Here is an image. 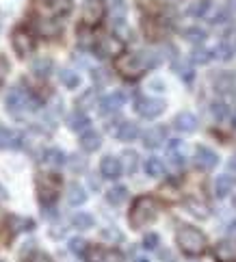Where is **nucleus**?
<instances>
[{
    "instance_id": "f257e3e1",
    "label": "nucleus",
    "mask_w": 236,
    "mask_h": 262,
    "mask_svg": "<svg viewBox=\"0 0 236 262\" xmlns=\"http://www.w3.org/2000/svg\"><path fill=\"white\" fill-rule=\"evenodd\" d=\"M158 217V204L154 198L149 195H141V198L135 200L130 208V214H128V221H130V228L132 230H141L149 226L154 219Z\"/></svg>"
},
{
    "instance_id": "f03ea898",
    "label": "nucleus",
    "mask_w": 236,
    "mask_h": 262,
    "mask_svg": "<svg viewBox=\"0 0 236 262\" xmlns=\"http://www.w3.org/2000/svg\"><path fill=\"white\" fill-rule=\"evenodd\" d=\"M176 243L186 256H202L206 251V236L193 226H180L176 232Z\"/></svg>"
},
{
    "instance_id": "7ed1b4c3",
    "label": "nucleus",
    "mask_w": 236,
    "mask_h": 262,
    "mask_svg": "<svg viewBox=\"0 0 236 262\" xmlns=\"http://www.w3.org/2000/svg\"><path fill=\"white\" fill-rule=\"evenodd\" d=\"M5 104H7V111L13 117H24L26 113H33V111L39 108V102H37L26 89H20V87H13L7 93Z\"/></svg>"
},
{
    "instance_id": "20e7f679",
    "label": "nucleus",
    "mask_w": 236,
    "mask_h": 262,
    "mask_svg": "<svg viewBox=\"0 0 236 262\" xmlns=\"http://www.w3.org/2000/svg\"><path fill=\"white\" fill-rule=\"evenodd\" d=\"M37 186V198L44 206H50L56 202L59 198V191H61V178L54 176V173H39L35 180Z\"/></svg>"
},
{
    "instance_id": "39448f33",
    "label": "nucleus",
    "mask_w": 236,
    "mask_h": 262,
    "mask_svg": "<svg viewBox=\"0 0 236 262\" xmlns=\"http://www.w3.org/2000/svg\"><path fill=\"white\" fill-rule=\"evenodd\" d=\"M115 70L121 74L124 78H130L135 80L139 78L141 74L145 72V65H143V59H141V54H126L121 52L119 57H115Z\"/></svg>"
},
{
    "instance_id": "423d86ee",
    "label": "nucleus",
    "mask_w": 236,
    "mask_h": 262,
    "mask_svg": "<svg viewBox=\"0 0 236 262\" xmlns=\"http://www.w3.org/2000/svg\"><path fill=\"white\" fill-rule=\"evenodd\" d=\"M35 9L44 17L54 20V17H63L72 11V0H35Z\"/></svg>"
},
{
    "instance_id": "0eeeda50",
    "label": "nucleus",
    "mask_w": 236,
    "mask_h": 262,
    "mask_svg": "<svg viewBox=\"0 0 236 262\" xmlns=\"http://www.w3.org/2000/svg\"><path fill=\"white\" fill-rule=\"evenodd\" d=\"M11 46L17 52V57H28V54H33V50H35V37L26 29H15L11 35Z\"/></svg>"
},
{
    "instance_id": "6e6552de",
    "label": "nucleus",
    "mask_w": 236,
    "mask_h": 262,
    "mask_svg": "<svg viewBox=\"0 0 236 262\" xmlns=\"http://www.w3.org/2000/svg\"><path fill=\"white\" fill-rule=\"evenodd\" d=\"M121 52H124V39H119L117 35H106L96 43V54L100 59L119 57Z\"/></svg>"
},
{
    "instance_id": "1a4fd4ad",
    "label": "nucleus",
    "mask_w": 236,
    "mask_h": 262,
    "mask_svg": "<svg viewBox=\"0 0 236 262\" xmlns=\"http://www.w3.org/2000/svg\"><path fill=\"white\" fill-rule=\"evenodd\" d=\"M165 106H167L165 100H158V98H139L135 111H137L141 117H145V119H156L158 115L165 113Z\"/></svg>"
},
{
    "instance_id": "9d476101",
    "label": "nucleus",
    "mask_w": 236,
    "mask_h": 262,
    "mask_svg": "<svg viewBox=\"0 0 236 262\" xmlns=\"http://www.w3.org/2000/svg\"><path fill=\"white\" fill-rule=\"evenodd\" d=\"M104 13H106V7L104 3L100 0H89L84 5V11H82V20H84V26H96L104 20Z\"/></svg>"
},
{
    "instance_id": "9b49d317",
    "label": "nucleus",
    "mask_w": 236,
    "mask_h": 262,
    "mask_svg": "<svg viewBox=\"0 0 236 262\" xmlns=\"http://www.w3.org/2000/svg\"><path fill=\"white\" fill-rule=\"evenodd\" d=\"M195 165L204 171H212L214 167L219 165V154L212 152V149L206 147V145L195 147Z\"/></svg>"
},
{
    "instance_id": "f8f14e48",
    "label": "nucleus",
    "mask_w": 236,
    "mask_h": 262,
    "mask_svg": "<svg viewBox=\"0 0 236 262\" xmlns=\"http://www.w3.org/2000/svg\"><path fill=\"white\" fill-rule=\"evenodd\" d=\"M124 102H126V96L124 93H109L106 98H102L100 100V113L102 115H113V113H117V111L124 106Z\"/></svg>"
},
{
    "instance_id": "ddd939ff",
    "label": "nucleus",
    "mask_w": 236,
    "mask_h": 262,
    "mask_svg": "<svg viewBox=\"0 0 236 262\" xmlns=\"http://www.w3.org/2000/svg\"><path fill=\"white\" fill-rule=\"evenodd\" d=\"M165 139H167V130L163 126H152L143 133V145L149 149H156L160 145H165Z\"/></svg>"
},
{
    "instance_id": "4468645a",
    "label": "nucleus",
    "mask_w": 236,
    "mask_h": 262,
    "mask_svg": "<svg viewBox=\"0 0 236 262\" xmlns=\"http://www.w3.org/2000/svg\"><path fill=\"white\" fill-rule=\"evenodd\" d=\"M113 135H115L119 141H135L139 137V126L135 121H119L115 130H113Z\"/></svg>"
},
{
    "instance_id": "2eb2a0df",
    "label": "nucleus",
    "mask_w": 236,
    "mask_h": 262,
    "mask_svg": "<svg viewBox=\"0 0 236 262\" xmlns=\"http://www.w3.org/2000/svg\"><path fill=\"white\" fill-rule=\"evenodd\" d=\"M100 171L104 178H109V180H117V178L121 176V163L119 158L115 156H104L100 163Z\"/></svg>"
},
{
    "instance_id": "dca6fc26",
    "label": "nucleus",
    "mask_w": 236,
    "mask_h": 262,
    "mask_svg": "<svg viewBox=\"0 0 236 262\" xmlns=\"http://www.w3.org/2000/svg\"><path fill=\"white\" fill-rule=\"evenodd\" d=\"M143 31L147 35V39H160L167 33V22L158 20V17H147L143 22Z\"/></svg>"
},
{
    "instance_id": "f3484780",
    "label": "nucleus",
    "mask_w": 236,
    "mask_h": 262,
    "mask_svg": "<svg viewBox=\"0 0 236 262\" xmlns=\"http://www.w3.org/2000/svg\"><path fill=\"white\" fill-rule=\"evenodd\" d=\"M197 117L193 113H188V111H182V113H178L176 119H174V126L176 130H180V133H195L197 130Z\"/></svg>"
},
{
    "instance_id": "a211bd4d",
    "label": "nucleus",
    "mask_w": 236,
    "mask_h": 262,
    "mask_svg": "<svg viewBox=\"0 0 236 262\" xmlns=\"http://www.w3.org/2000/svg\"><path fill=\"white\" fill-rule=\"evenodd\" d=\"M214 260L217 262H234L236 260V245L230 241H221L214 247Z\"/></svg>"
},
{
    "instance_id": "6ab92c4d",
    "label": "nucleus",
    "mask_w": 236,
    "mask_h": 262,
    "mask_svg": "<svg viewBox=\"0 0 236 262\" xmlns=\"http://www.w3.org/2000/svg\"><path fill=\"white\" fill-rule=\"evenodd\" d=\"M167 154L169 158H171V163L176 167H182L186 163V156H184V143L178 141V139H174V141H169L167 145Z\"/></svg>"
},
{
    "instance_id": "aec40b11",
    "label": "nucleus",
    "mask_w": 236,
    "mask_h": 262,
    "mask_svg": "<svg viewBox=\"0 0 236 262\" xmlns=\"http://www.w3.org/2000/svg\"><path fill=\"white\" fill-rule=\"evenodd\" d=\"M22 145V137L9 130L5 126H0V149H9V147H20Z\"/></svg>"
},
{
    "instance_id": "412c9836",
    "label": "nucleus",
    "mask_w": 236,
    "mask_h": 262,
    "mask_svg": "<svg viewBox=\"0 0 236 262\" xmlns=\"http://www.w3.org/2000/svg\"><path fill=\"white\" fill-rule=\"evenodd\" d=\"M100 145H102V137L96 130H84L80 137V147L84 152H96V149H100Z\"/></svg>"
},
{
    "instance_id": "4be33fe9",
    "label": "nucleus",
    "mask_w": 236,
    "mask_h": 262,
    "mask_svg": "<svg viewBox=\"0 0 236 262\" xmlns=\"http://www.w3.org/2000/svg\"><path fill=\"white\" fill-rule=\"evenodd\" d=\"M89 117L82 113V111H74V113L68 117V126L70 130H74V133H84V130L89 128Z\"/></svg>"
},
{
    "instance_id": "5701e85b",
    "label": "nucleus",
    "mask_w": 236,
    "mask_h": 262,
    "mask_svg": "<svg viewBox=\"0 0 236 262\" xmlns=\"http://www.w3.org/2000/svg\"><path fill=\"white\" fill-rule=\"evenodd\" d=\"M234 189V180L230 173H223V176H217L214 180V195L217 198H225V195H230Z\"/></svg>"
},
{
    "instance_id": "b1692460",
    "label": "nucleus",
    "mask_w": 236,
    "mask_h": 262,
    "mask_svg": "<svg viewBox=\"0 0 236 262\" xmlns=\"http://www.w3.org/2000/svg\"><path fill=\"white\" fill-rule=\"evenodd\" d=\"M31 70H33L35 76L46 78V76H50V74H52L54 63H52V59H48V57H39V59H35V61H33Z\"/></svg>"
},
{
    "instance_id": "393cba45",
    "label": "nucleus",
    "mask_w": 236,
    "mask_h": 262,
    "mask_svg": "<svg viewBox=\"0 0 236 262\" xmlns=\"http://www.w3.org/2000/svg\"><path fill=\"white\" fill-rule=\"evenodd\" d=\"M184 204H186V210L191 212L193 217H197V219H208L210 217V208L204 202H197L195 198H188Z\"/></svg>"
},
{
    "instance_id": "a878e982",
    "label": "nucleus",
    "mask_w": 236,
    "mask_h": 262,
    "mask_svg": "<svg viewBox=\"0 0 236 262\" xmlns=\"http://www.w3.org/2000/svg\"><path fill=\"white\" fill-rule=\"evenodd\" d=\"M41 161H44V165H48V167H61L63 163H65V154L61 152V149H56V147H52V149H46L44 152V156H41Z\"/></svg>"
},
{
    "instance_id": "bb28decb",
    "label": "nucleus",
    "mask_w": 236,
    "mask_h": 262,
    "mask_svg": "<svg viewBox=\"0 0 236 262\" xmlns=\"http://www.w3.org/2000/svg\"><path fill=\"white\" fill-rule=\"evenodd\" d=\"M121 158H124V161H119L121 163V171H126L128 176H132L137 171V167H139V154L132 152V149H126Z\"/></svg>"
},
{
    "instance_id": "cd10ccee",
    "label": "nucleus",
    "mask_w": 236,
    "mask_h": 262,
    "mask_svg": "<svg viewBox=\"0 0 236 262\" xmlns=\"http://www.w3.org/2000/svg\"><path fill=\"white\" fill-rule=\"evenodd\" d=\"M68 202H70V206H82L84 202H87V191H84L80 184L74 182L70 186V191H68Z\"/></svg>"
},
{
    "instance_id": "c85d7f7f",
    "label": "nucleus",
    "mask_w": 236,
    "mask_h": 262,
    "mask_svg": "<svg viewBox=\"0 0 236 262\" xmlns=\"http://www.w3.org/2000/svg\"><path fill=\"white\" fill-rule=\"evenodd\" d=\"M128 200V189L126 186H113L111 191H106V202L113 206H121Z\"/></svg>"
},
{
    "instance_id": "c756f323",
    "label": "nucleus",
    "mask_w": 236,
    "mask_h": 262,
    "mask_svg": "<svg viewBox=\"0 0 236 262\" xmlns=\"http://www.w3.org/2000/svg\"><path fill=\"white\" fill-rule=\"evenodd\" d=\"M145 173H147L149 178H160V176L165 173L163 161H160V158H156V156H149L147 161H145Z\"/></svg>"
},
{
    "instance_id": "7c9ffc66",
    "label": "nucleus",
    "mask_w": 236,
    "mask_h": 262,
    "mask_svg": "<svg viewBox=\"0 0 236 262\" xmlns=\"http://www.w3.org/2000/svg\"><path fill=\"white\" fill-rule=\"evenodd\" d=\"M84 258H87V262H109V251L100 245H93V247H87Z\"/></svg>"
},
{
    "instance_id": "2f4dec72",
    "label": "nucleus",
    "mask_w": 236,
    "mask_h": 262,
    "mask_svg": "<svg viewBox=\"0 0 236 262\" xmlns=\"http://www.w3.org/2000/svg\"><path fill=\"white\" fill-rule=\"evenodd\" d=\"M59 78H61V82L68 89H76L80 85V76L74 70H61L59 72Z\"/></svg>"
},
{
    "instance_id": "473e14b6",
    "label": "nucleus",
    "mask_w": 236,
    "mask_h": 262,
    "mask_svg": "<svg viewBox=\"0 0 236 262\" xmlns=\"http://www.w3.org/2000/svg\"><path fill=\"white\" fill-rule=\"evenodd\" d=\"M72 226L76 230H89V228H93V217L89 212H76L72 217Z\"/></svg>"
},
{
    "instance_id": "72a5a7b5",
    "label": "nucleus",
    "mask_w": 236,
    "mask_h": 262,
    "mask_svg": "<svg viewBox=\"0 0 236 262\" xmlns=\"http://www.w3.org/2000/svg\"><path fill=\"white\" fill-rule=\"evenodd\" d=\"M214 59V52L212 50H208V48H200V46H197V48L191 52V61L193 63H200V65H204V63H210Z\"/></svg>"
},
{
    "instance_id": "f704fd0d",
    "label": "nucleus",
    "mask_w": 236,
    "mask_h": 262,
    "mask_svg": "<svg viewBox=\"0 0 236 262\" xmlns=\"http://www.w3.org/2000/svg\"><path fill=\"white\" fill-rule=\"evenodd\" d=\"M217 91L219 93H232L236 91V80L232 76H228V74H221V76H217Z\"/></svg>"
},
{
    "instance_id": "c9c22d12",
    "label": "nucleus",
    "mask_w": 236,
    "mask_h": 262,
    "mask_svg": "<svg viewBox=\"0 0 236 262\" xmlns=\"http://www.w3.org/2000/svg\"><path fill=\"white\" fill-rule=\"evenodd\" d=\"M206 37H208V35H206V31L200 29V26H191V29L184 31V39L191 41V43H204Z\"/></svg>"
},
{
    "instance_id": "e433bc0d",
    "label": "nucleus",
    "mask_w": 236,
    "mask_h": 262,
    "mask_svg": "<svg viewBox=\"0 0 236 262\" xmlns=\"http://www.w3.org/2000/svg\"><path fill=\"white\" fill-rule=\"evenodd\" d=\"M174 70H176V74H178V76H180L182 80H186V82H191L193 80V76H195V74H193V68H191V65H188V63H180V61H176L174 63Z\"/></svg>"
},
{
    "instance_id": "4c0bfd02",
    "label": "nucleus",
    "mask_w": 236,
    "mask_h": 262,
    "mask_svg": "<svg viewBox=\"0 0 236 262\" xmlns=\"http://www.w3.org/2000/svg\"><path fill=\"white\" fill-rule=\"evenodd\" d=\"M212 52H214V57H217V59H221V61H230V59L234 57V52H236V50L232 48V46H228V43H223V41H221V43L217 46V48H214Z\"/></svg>"
},
{
    "instance_id": "58836bf2",
    "label": "nucleus",
    "mask_w": 236,
    "mask_h": 262,
    "mask_svg": "<svg viewBox=\"0 0 236 262\" xmlns=\"http://www.w3.org/2000/svg\"><path fill=\"white\" fill-rule=\"evenodd\" d=\"M76 104L80 108H91V106H96V89H89V91H84L82 96L78 98Z\"/></svg>"
},
{
    "instance_id": "ea45409f",
    "label": "nucleus",
    "mask_w": 236,
    "mask_h": 262,
    "mask_svg": "<svg viewBox=\"0 0 236 262\" xmlns=\"http://www.w3.org/2000/svg\"><path fill=\"white\" fill-rule=\"evenodd\" d=\"M206 9H208V3H193V5H188V9H186V15H191V17H200V15H204L206 13Z\"/></svg>"
},
{
    "instance_id": "a19ab883",
    "label": "nucleus",
    "mask_w": 236,
    "mask_h": 262,
    "mask_svg": "<svg viewBox=\"0 0 236 262\" xmlns=\"http://www.w3.org/2000/svg\"><path fill=\"white\" fill-rule=\"evenodd\" d=\"M70 251L76 256H82L84 251H87V241L84 238H72L70 241Z\"/></svg>"
},
{
    "instance_id": "79ce46f5",
    "label": "nucleus",
    "mask_w": 236,
    "mask_h": 262,
    "mask_svg": "<svg viewBox=\"0 0 236 262\" xmlns=\"http://www.w3.org/2000/svg\"><path fill=\"white\" fill-rule=\"evenodd\" d=\"M78 43L82 46V48H89V46H93V35L87 31V26H80V29H78Z\"/></svg>"
},
{
    "instance_id": "37998d69",
    "label": "nucleus",
    "mask_w": 236,
    "mask_h": 262,
    "mask_svg": "<svg viewBox=\"0 0 236 262\" xmlns=\"http://www.w3.org/2000/svg\"><path fill=\"white\" fill-rule=\"evenodd\" d=\"M70 167H72V169L74 171H84V169H87V161H84V158L82 156H78V154H74V156H70Z\"/></svg>"
},
{
    "instance_id": "c03bdc74",
    "label": "nucleus",
    "mask_w": 236,
    "mask_h": 262,
    "mask_svg": "<svg viewBox=\"0 0 236 262\" xmlns=\"http://www.w3.org/2000/svg\"><path fill=\"white\" fill-rule=\"evenodd\" d=\"M160 195H163L167 202H178V200H180V195H178V189H176V186H171V184L163 186V189H160Z\"/></svg>"
},
{
    "instance_id": "a18cd8bd",
    "label": "nucleus",
    "mask_w": 236,
    "mask_h": 262,
    "mask_svg": "<svg viewBox=\"0 0 236 262\" xmlns=\"http://www.w3.org/2000/svg\"><path fill=\"white\" fill-rule=\"evenodd\" d=\"M91 76H93V80H96V85H106V82L111 80V76H109V72L106 70H93L91 72Z\"/></svg>"
},
{
    "instance_id": "49530a36",
    "label": "nucleus",
    "mask_w": 236,
    "mask_h": 262,
    "mask_svg": "<svg viewBox=\"0 0 236 262\" xmlns=\"http://www.w3.org/2000/svg\"><path fill=\"white\" fill-rule=\"evenodd\" d=\"M11 223H13V230H31L33 228V221L31 219H22V217H11Z\"/></svg>"
},
{
    "instance_id": "de8ad7c7",
    "label": "nucleus",
    "mask_w": 236,
    "mask_h": 262,
    "mask_svg": "<svg viewBox=\"0 0 236 262\" xmlns=\"http://www.w3.org/2000/svg\"><path fill=\"white\" fill-rule=\"evenodd\" d=\"M212 115L217 119H225V117L230 115V108L225 106V104H221V102H217V104H212Z\"/></svg>"
},
{
    "instance_id": "09e8293b",
    "label": "nucleus",
    "mask_w": 236,
    "mask_h": 262,
    "mask_svg": "<svg viewBox=\"0 0 236 262\" xmlns=\"http://www.w3.org/2000/svg\"><path fill=\"white\" fill-rule=\"evenodd\" d=\"M102 238L113 241V243H119L121 241V232L115 230V228H106V230H102Z\"/></svg>"
},
{
    "instance_id": "8fccbe9b",
    "label": "nucleus",
    "mask_w": 236,
    "mask_h": 262,
    "mask_svg": "<svg viewBox=\"0 0 236 262\" xmlns=\"http://www.w3.org/2000/svg\"><path fill=\"white\" fill-rule=\"evenodd\" d=\"M143 247L145 249H156L158 247V234H147L143 238Z\"/></svg>"
},
{
    "instance_id": "3c124183",
    "label": "nucleus",
    "mask_w": 236,
    "mask_h": 262,
    "mask_svg": "<svg viewBox=\"0 0 236 262\" xmlns=\"http://www.w3.org/2000/svg\"><path fill=\"white\" fill-rule=\"evenodd\" d=\"M228 17H230L228 11H223V9H221V11H217V13L212 15L210 22H212V24H223V22H228Z\"/></svg>"
},
{
    "instance_id": "603ef678",
    "label": "nucleus",
    "mask_w": 236,
    "mask_h": 262,
    "mask_svg": "<svg viewBox=\"0 0 236 262\" xmlns=\"http://www.w3.org/2000/svg\"><path fill=\"white\" fill-rule=\"evenodd\" d=\"M7 70H9V63H7L3 57H0V82L5 80V74H7Z\"/></svg>"
},
{
    "instance_id": "864d4df0",
    "label": "nucleus",
    "mask_w": 236,
    "mask_h": 262,
    "mask_svg": "<svg viewBox=\"0 0 236 262\" xmlns=\"http://www.w3.org/2000/svg\"><path fill=\"white\" fill-rule=\"evenodd\" d=\"M149 87H152L154 91H165V82L163 80H152L149 82Z\"/></svg>"
},
{
    "instance_id": "5fc2aeb1",
    "label": "nucleus",
    "mask_w": 236,
    "mask_h": 262,
    "mask_svg": "<svg viewBox=\"0 0 236 262\" xmlns=\"http://www.w3.org/2000/svg\"><path fill=\"white\" fill-rule=\"evenodd\" d=\"M228 171H230V173H234V176H232V180L236 182V156H234L232 161L228 163Z\"/></svg>"
},
{
    "instance_id": "6e6d98bb",
    "label": "nucleus",
    "mask_w": 236,
    "mask_h": 262,
    "mask_svg": "<svg viewBox=\"0 0 236 262\" xmlns=\"http://www.w3.org/2000/svg\"><path fill=\"white\" fill-rule=\"evenodd\" d=\"M160 258L167 260V262H176V258L171 256V251H160Z\"/></svg>"
},
{
    "instance_id": "4d7b16f0",
    "label": "nucleus",
    "mask_w": 236,
    "mask_h": 262,
    "mask_svg": "<svg viewBox=\"0 0 236 262\" xmlns=\"http://www.w3.org/2000/svg\"><path fill=\"white\" fill-rule=\"evenodd\" d=\"M228 234H230L232 238H236V221H232L230 226H228Z\"/></svg>"
},
{
    "instance_id": "13d9d810",
    "label": "nucleus",
    "mask_w": 236,
    "mask_h": 262,
    "mask_svg": "<svg viewBox=\"0 0 236 262\" xmlns=\"http://www.w3.org/2000/svg\"><path fill=\"white\" fill-rule=\"evenodd\" d=\"M33 262H50V258H48V256H44V254H37V256L33 258Z\"/></svg>"
},
{
    "instance_id": "bf43d9fd",
    "label": "nucleus",
    "mask_w": 236,
    "mask_h": 262,
    "mask_svg": "<svg viewBox=\"0 0 236 262\" xmlns=\"http://www.w3.org/2000/svg\"><path fill=\"white\" fill-rule=\"evenodd\" d=\"M91 186H93V189H98V186H100V182L96 180V178H91Z\"/></svg>"
},
{
    "instance_id": "052dcab7",
    "label": "nucleus",
    "mask_w": 236,
    "mask_h": 262,
    "mask_svg": "<svg viewBox=\"0 0 236 262\" xmlns=\"http://www.w3.org/2000/svg\"><path fill=\"white\" fill-rule=\"evenodd\" d=\"M228 3H230V7L234 9V11H236V0H228Z\"/></svg>"
},
{
    "instance_id": "680f3d73",
    "label": "nucleus",
    "mask_w": 236,
    "mask_h": 262,
    "mask_svg": "<svg viewBox=\"0 0 236 262\" xmlns=\"http://www.w3.org/2000/svg\"><path fill=\"white\" fill-rule=\"evenodd\" d=\"M232 206H234V210H236V193H234V198H232Z\"/></svg>"
},
{
    "instance_id": "e2e57ef3",
    "label": "nucleus",
    "mask_w": 236,
    "mask_h": 262,
    "mask_svg": "<svg viewBox=\"0 0 236 262\" xmlns=\"http://www.w3.org/2000/svg\"><path fill=\"white\" fill-rule=\"evenodd\" d=\"M137 262H147V260H143V258H139V260H137Z\"/></svg>"
}]
</instances>
